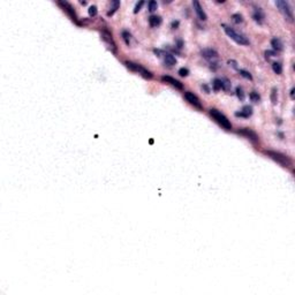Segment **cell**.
<instances>
[{"label":"cell","instance_id":"22","mask_svg":"<svg viewBox=\"0 0 295 295\" xmlns=\"http://www.w3.org/2000/svg\"><path fill=\"white\" fill-rule=\"evenodd\" d=\"M271 102H272L273 105L278 103V90L276 88H273L272 91H271Z\"/></svg>","mask_w":295,"mask_h":295},{"label":"cell","instance_id":"10","mask_svg":"<svg viewBox=\"0 0 295 295\" xmlns=\"http://www.w3.org/2000/svg\"><path fill=\"white\" fill-rule=\"evenodd\" d=\"M161 81L165 82V83L171 84L172 87H174L175 89H179V90L183 89V86H182L181 82L178 81V80H175V78H173V77H171V76H166V75H164V76H161Z\"/></svg>","mask_w":295,"mask_h":295},{"label":"cell","instance_id":"16","mask_svg":"<svg viewBox=\"0 0 295 295\" xmlns=\"http://www.w3.org/2000/svg\"><path fill=\"white\" fill-rule=\"evenodd\" d=\"M163 58H164V62H165L167 66H170V67H172V66H174V65L176 64V59H175V57L173 54L163 53Z\"/></svg>","mask_w":295,"mask_h":295},{"label":"cell","instance_id":"2","mask_svg":"<svg viewBox=\"0 0 295 295\" xmlns=\"http://www.w3.org/2000/svg\"><path fill=\"white\" fill-rule=\"evenodd\" d=\"M209 114L212 117V119H213L219 126H221L224 129H226V130H231L232 129V124L221 112H219V111L216 110V108H211V110L209 111Z\"/></svg>","mask_w":295,"mask_h":295},{"label":"cell","instance_id":"17","mask_svg":"<svg viewBox=\"0 0 295 295\" xmlns=\"http://www.w3.org/2000/svg\"><path fill=\"white\" fill-rule=\"evenodd\" d=\"M149 24L151 27H158V25L161 24V18L160 16H157V15H151L149 18Z\"/></svg>","mask_w":295,"mask_h":295},{"label":"cell","instance_id":"8","mask_svg":"<svg viewBox=\"0 0 295 295\" xmlns=\"http://www.w3.org/2000/svg\"><path fill=\"white\" fill-rule=\"evenodd\" d=\"M102 38H103L104 42L107 44L108 49L115 53V52H117V44L114 43L113 38H112V35H111L110 32L107 31V30H103V32H102Z\"/></svg>","mask_w":295,"mask_h":295},{"label":"cell","instance_id":"12","mask_svg":"<svg viewBox=\"0 0 295 295\" xmlns=\"http://www.w3.org/2000/svg\"><path fill=\"white\" fill-rule=\"evenodd\" d=\"M201 54H202V57L204 58V59H206V60H214V59L218 58L217 51L212 50V49H204V50H202Z\"/></svg>","mask_w":295,"mask_h":295},{"label":"cell","instance_id":"29","mask_svg":"<svg viewBox=\"0 0 295 295\" xmlns=\"http://www.w3.org/2000/svg\"><path fill=\"white\" fill-rule=\"evenodd\" d=\"M89 15L90 16H92V18H95L97 15V13H98V11H97V7L95 6V5H92V6H90L89 7Z\"/></svg>","mask_w":295,"mask_h":295},{"label":"cell","instance_id":"26","mask_svg":"<svg viewBox=\"0 0 295 295\" xmlns=\"http://www.w3.org/2000/svg\"><path fill=\"white\" fill-rule=\"evenodd\" d=\"M249 97H250L251 102H254V103H257V102H260V99H261L260 95H258V92H256V91H252V92L249 95Z\"/></svg>","mask_w":295,"mask_h":295},{"label":"cell","instance_id":"30","mask_svg":"<svg viewBox=\"0 0 295 295\" xmlns=\"http://www.w3.org/2000/svg\"><path fill=\"white\" fill-rule=\"evenodd\" d=\"M144 5V1H140V3H137L135 6V8H134V13H139L140 11H141V8H142V6Z\"/></svg>","mask_w":295,"mask_h":295},{"label":"cell","instance_id":"3","mask_svg":"<svg viewBox=\"0 0 295 295\" xmlns=\"http://www.w3.org/2000/svg\"><path fill=\"white\" fill-rule=\"evenodd\" d=\"M265 153H266L272 160L277 161L278 164H280L281 166H284V167L291 166V164H292L291 158L288 156H286V155H284V153L277 152V151H265Z\"/></svg>","mask_w":295,"mask_h":295},{"label":"cell","instance_id":"6","mask_svg":"<svg viewBox=\"0 0 295 295\" xmlns=\"http://www.w3.org/2000/svg\"><path fill=\"white\" fill-rule=\"evenodd\" d=\"M58 5L62 8V11L67 13L68 16L71 18V21H74L75 23L80 24V22H78V18H77V16H76V13H75L74 8H73V6H71L69 3H67V1H61L60 0V1H58Z\"/></svg>","mask_w":295,"mask_h":295},{"label":"cell","instance_id":"9","mask_svg":"<svg viewBox=\"0 0 295 295\" xmlns=\"http://www.w3.org/2000/svg\"><path fill=\"white\" fill-rule=\"evenodd\" d=\"M239 134H241V135L245 136V137H248V140H250L254 144H256V143H258V136L255 134V133L252 132V130H250V129L248 128H242L239 130Z\"/></svg>","mask_w":295,"mask_h":295},{"label":"cell","instance_id":"18","mask_svg":"<svg viewBox=\"0 0 295 295\" xmlns=\"http://www.w3.org/2000/svg\"><path fill=\"white\" fill-rule=\"evenodd\" d=\"M119 6H120V1H118V0L111 1V7H110V11L107 12V16H112V15L117 12V9L119 8Z\"/></svg>","mask_w":295,"mask_h":295},{"label":"cell","instance_id":"11","mask_svg":"<svg viewBox=\"0 0 295 295\" xmlns=\"http://www.w3.org/2000/svg\"><path fill=\"white\" fill-rule=\"evenodd\" d=\"M192 6H194V11H195L197 18H198L199 20H202V21H205L206 18H208V16H206L205 12H204L202 6H201V4H199L198 1L195 0V1H192Z\"/></svg>","mask_w":295,"mask_h":295},{"label":"cell","instance_id":"33","mask_svg":"<svg viewBox=\"0 0 295 295\" xmlns=\"http://www.w3.org/2000/svg\"><path fill=\"white\" fill-rule=\"evenodd\" d=\"M228 65H229V66H232L233 68H236V69H238V64H236L234 60H229V61H228Z\"/></svg>","mask_w":295,"mask_h":295},{"label":"cell","instance_id":"27","mask_svg":"<svg viewBox=\"0 0 295 295\" xmlns=\"http://www.w3.org/2000/svg\"><path fill=\"white\" fill-rule=\"evenodd\" d=\"M239 73H240V75H241V76H243V77L247 78V80H252V76H251V74H250L249 71H243V69H240V71H239Z\"/></svg>","mask_w":295,"mask_h":295},{"label":"cell","instance_id":"28","mask_svg":"<svg viewBox=\"0 0 295 295\" xmlns=\"http://www.w3.org/2000/svg\"><path fill=\"white\" fill-rule=\"evenodd\" d=\"M157 3L155 1V0H151V1H149V4H148V8H149L150 12H155L157 9Z\"/></svg>","mask_w":295,"mask_h":295},{"label":"cell","instance_id":"31","mask_svg":"<svg viewBox=\"0 0 295 295\" xmlns=\"http://www.w3.org/2000/svg\"><path fill=\"white\" fill-rule=\"evenodd\" d=\"M274 55H276V52H274V51H270V50L265 51V58H266L267 60H269L271 57H274Z\"/></svg>","mask_w":295,"mask_h":295},{"label":"cell","instance_id":"20","mask_svg":"<svg viewBox=\"0 0 295 295\" xmlns=\"http://www.w3.org/2000/svg\"><path fill=\"white\" fill-rule=\"evenodd\" d=\"M272 69H273V71L276 74L280 75L281 73H282V65H281L280 62H273V64H272Z\"/></svg>","mask_w":295,"mask_h":295},{"label":"cell","instance_id":"13","mask_svg":"<svg viewBox=\"0 0 295 295\" xmlns=\"http://www.w3.org/2000/svg\"><path fill=\"white\" fill-rule=\"evenodd\" d=\"M252 18H254V21L257 22L258 24H262L264 22V13L261 8L255 7L254 9V14H252Z\"/></svg>","mask_w":295,"mask_h":295},{"label":"cell","instance_id":"35","mask_svg":"<svg viewBox=\"0 0 295 295\" xmlns=\"http://www.w3.org/2000/svg\"><path fill=\"white\" fill-rule=\"evenodd\" d=\"M291 97H292V98L294 97V88H293V89L291 90Z\"/></svg>","mask_w":295,"mask_h":295},{"label":"cell","instance_id":"1","mask_svg":"<svg viewBox=\"0 0 295 295\" xmlns=\"http://www.w3.org/2000/svg\"><path fill=\"white\" fill-rule=\"evenodd\" d=\"M221 27H223V29H224V31L226 32V35H227L231 39H233L235 43L240 44V45H249V40L245 38L242 34H239L238 31H235L234 29L231 28V27L227 25V24H223Z\"/></svg>","mask_w":295,"mask_h":295},{"label":"cell","instance_id":"19","mask_svg":"<svg viewBox=\"0 0 295 295\" xmlns=\"http://www.w3.org/2000/svg\"><path fill=\"white\" fill-rule=\"evenodd\" d=\"M121 35H122V39L124 40L126 45H128V46H129V45H130V42H132V35H130V32L124 30Z\"/></svg>","mask_w":295,"mask_h":295},{"label":"cell","instance_id":"7","mask_svg":"<svg viewBox=\"0 0 295 295\" xmlns=\"http://www.w3.org/2000/svg\"><path fill=\"white\" fill-rule=\"evenodd\" d=\"M185 98L187 99V102H188L190 105H192V106L195 107V108H197V110H202L203 108V105H202V103H201L199 98L196 96V95H194L192 92H190V91L185 93Z\"/></svg>","mask_w":295,"mask_h":295},{"label":"cell","instance_id":"25","mask_svg":"<svg viewBox=\"0 0 295 295\" xmlns=\"http://www.w3.org/2000/svg\"><path fill=\"white\" fill-rule=\"evenodd\" d=\"M232 20H233V22L236 23V24H240V23L243 22V18H242L241 14H233L232 15Z\"/></svg>","mask_w":295,"mask_h":295},{"label":"cell","instance_id":"21","mask_svg":"<svg viewBox=\"0 0 295 295\" xmlns=\"http://www.w3.org/2000/svg\"><path fill=\"white\" fill-rule=\"evenodd\" d=\"M220 81H221V89H224V90H226V91H228V90L232 88L231 82L228 81L227 78H221Z\"/></svg>","mask_w":295,"mask_h":295},{"label":"cell","instance_id":"34","mask_svg":"<svg viewBox=\"0 0 295 295\" xmlns=\"http://www.w3.org/2000/svg\"><path fill=\"white\" fill-rule=\"evenodd\" d=\"M178 25H179V22L178 21L173 22V23H172V27H173V29H176V28H178Z\"/></svg>","mask_w":295,"mask_h":295},{"label":"cell","instance_id":"4","mask_svg":"<svg viewBox=\"0 0 295 295\" xmlns=\"http://www.w3.org/2000/svg\"><path fill=\"white\" fill-rule=\"evenodd\" d=\"M276 5L277 7L279 8V11L281 12V14L284 15V18L287 20L288 22H293L294 21V15H293V11H292L291 6L287 1H284V0H277L276 1Z\"/></svg>","mask_w":295,"mask_h":295},{"label":"cell","instance_id":"15","mask_svg":"<svg viewBox=\"0 0 295 295\" xmlns=\"http://www.w3.org/2000/svg\"><path fill=\"white\" fill-rule=\"evenodd\" d=\"M271 46L273 47L274 52H276V51H277V52H280V51L284 50L282 42H281L279 38H277V37H274V38L271 39Z\"/></svg>","mask_w":295,"mask_h":295},{"label":"cell","instance_id":"23","mask_svg":"<svg viewBox=\"0 0 295 295\" xmlns=\"http://www.w3.org/2000/svg\"><path fill=\"white\" fill-rule=\"evenodd\" d=\"M212 89H213L214 91H219V90H221V81L219 80V78L213 80V82H212Z\"/></svg>","mask_w":295,"mask_h":295},{"label":"cell","instance_id":"24","mask_svg":"<svg viewBox=\"0 0 295 295\" xmlns=\"http://www.w3.org/2000/svg\"><path fill=\"white\" fill-rule=\"evenodd\" d=\"M235 93H236V96H238V98L240 100H245V92H243V89H242L241 87H238L236 88V90H235Z\"/></svg>","mask_w":295,"mask_h":295},{"label":"cell","instance_id":"5","mask_svg":"<svg viewBox=\"0 0 295 295\" xmlns=\"http://www.w3.org/2000/svg\"><path fill=\"white\" fill-rule=\"evenodd\" d=\"M124 65H126V67L129 68L132 71H135V73L141 74L144 78H149V80L150 78H152V74H151L149 71H146L145 68H143L142 66H140V65L134 64V62H132V61H126Z\"/></svg>","mask_w":295,"mask_h":295},{"label":"cell","instance_id":"14","mask_svg":"<svg viewBox=\"0 0 295 295\" xmlns=\"http://www.w3.org/2000/svg\"><path fill=\"white\" fill-rule=\"evenodd\" d=\"M252 114V107L251 106H243L242 110L240 112H236L235 113V117H240V118H249Z\"/></svg>","mask_w":295,"mask_h":295},{"label":"cell","instance_id":"32","mask_svg":"<svg viewBox=\"0 0 295 295\" xmlns=\"http://www.w3.org/2000/svg\"><path fill=\"white\" fill-rule=\"evenodd\" d=\"M179 74L181 75V76H187L189 74V71L187 68H180L179 69Z\"/></svg>","mask_w":295,"mask_h":295}]
</instances>
